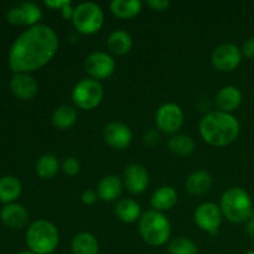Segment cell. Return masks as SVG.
I'll use <instances>...</instances> for the list:
<instances>
[{
	"label": "cell",
	"mask_w": 254,
	"mask_h": 254,
	"mask_svg": "<svg viewBox=\"0 0 254 254\" xmlns=\"http://www.w3.org/2000/svg\"><path fill=\"white\" fill-rule=\"evenodd\" d=\"M19 254H35V253L31 252V251H22V252H20Z\"/></svg>",
	"instance_id": "cell-38"
},
{
	"label": "cell",
	"mask_w": 254,
	"mask_h": 254,
	"mask_svg": "<svg viewBox=\"0 0 254 254\" xmlns=\"http://www.w3.org/2000/svg\"><path fill=\"white\" fill-rule=\"evenodd\" d=\"M243 57L247 59H254V37H250L243 42V46L241 49Z\"/></svg>",
	"instance_id": "cell-32"
},
{
	"label": "cell",
	"mask_w": 254,
	"mask_h": 254,
	"mask_svg": "<svg viewBox=\"0 0 254 254\" xmlns=\"http://www.w3.org/2000/svg\"><path fill=\"white\" fill-rule=\"evenodd\" d=\"M21 181L16 176H2L0 179V201L2 203H12L21 195Z\"/></svg>",
	"instance_id": "cell-25"
},
{
	"label": "cell",
	"mask_w": 254,
	"mask_h": 254,
	"mask_svg": "<svg viewBox=\"0 0 254 254\" xmlns=\"http://www.w3.org/2000/svg\"><path fill=\"white\" fill-rule=\"evenodd\" d=\"M168 251L169 254H197V246L190 238L178 237L169 242Z\"/></svg>",
	"instance_id": "cell-29"
},
{
	"label": "cell",
	"mask_w": 254,
	"mask_h": 254,
	"mask_svg": "<svg viewBox=\"0 0 254 254\" xmlns=\"http://www.w3.org/2000/svg\"><path fill=\"white\" fill-rule=\"evenodd\" d=\"M168 148L175 155L189 156L195 150V141L191 136L185 134H175L169 139Z\"/></svg>",
	"instance_id": "cell-27"
},
{
	"label": "cell",
	"mask_w": 254,
	"mask_h": 254,
	"mask_svg": "<svg viewBox=\"0 0 254 254\" xmlns=\"http://www.w3.org/2000/svg\"><path fill=\"white\" fill-rule=\"evenodd\" d=\"M117 64L112 55L103 51H94L87 56L84 61V68L89 74V78L96 81L107 79L114 73Z\"/></svg>",
	"instance_id": "cell-10"
},
{
	"label": "cell",
	"mask_w": 254,
	"mask_h": 254,
	"mask_svg": "<svg viewBox=\"0 0 254 254\" xmlns=\"http://www.w3.org/2000/svg\"><path fill=\"white\" fill-rule=\"evenodd\" d=\"M107 46L113 55L123 56L128 54L133 47V39L126 30H114L107 37Z\"/></svg>",
	"instance_id": "cell-21"
},
{
	"label": "cell",
	"mask_w": 254,
	"mask_h": 254,
	"mask_svg": "<svg viewBox=\"0 0 254 254\" xmlns=\"http://www.w3.org/2000/svg\"><path fill=\"white\" fill-rule=\"evenodd\" d=\"M245 254H254V251H248V252H246Z\"/></svg>",
	"instance_id": "cell-39"
},
{
	"label": "cell",
	"mask_w": 254,
	"mask_h": 254,
	"mask_svg": "<svg viewBox=\"0 0 254 254\" xmlns=\"http://www.w3.org/2000/svg\"><path fill=\"white\" fill-rule=\"evenodd\" d=\"M243 96L242 92L236 86H225L217 92L215 102L217 104L218 111L225 112V113H231L236 109L240 108L242 104Z\"/></svg>",
	"instance_id": "cell-16"
},
{
	"label": "cell",
	"mask_w": 254,
	"mask_h": 254,
	"mask_svg": "<svg viewBox=\"0 0 254 254\" xmlns=\"http://www.w3.org/2000/svg\"><path fill=\"white\" fill-rule=\"evenodd\" d=\"M104 12L98 4L92 1L81 2L74 6L72 24L82 35H94L102 29Z\"/></svg>",
	"instance_id": "cell-6"
},
{
	"label": "cell",
	"mask_w": 254,
	"mask_h": 254,
	"mask_svg": "<svg viewBox=\"0 0 254 254\" xmlns=\"http://www.w3.org/2000/svg\"><path fill=\"white\" fill-rule=\"evenodd\" d=\"M26 245L35 254H52L60 245V232L47 220H37L26 231Z\"/></svg>",
	"instance_id": "cell-4"
},
{
	"label": "cell",
	"mask_w": 254,
	"mask_h": 254,
	"mask_svg": "<svg viewBox=\"0 0 254 254\" xmlns=\"http://www.w3.org/2000/svg\"><path fill=\"white\" fill-rule=\"evenodd\" d=\"M109 9L118 19H133L140 14L143 2L140 0H113L109 4Z\"/></svg>",
	"instance_id": "cell-23"
},
{
	"label": "cell",
	"mask_w": 254,
	"mask_h": 254,
	"mask_svg": "<svg viewBox=\"0 0 254 254\" xmlns=\"http://www.w3.org/2000/svg\"><path fill=\"white\" fill-rule=\"evenodd\" d=\"M52 124L60 130H66L72 128L77 122V111L74 107L68 104H62L57 107L52 113Z\"/></svg>",
	"instance_id": "cell-26"
},
{
	"label": "cell",
	"mask_w": 254,
	"mask_h": 254,
	"mask_svg": "<svg viewBox=\"0 0 254 254\" xmlns=\"http://www.w3.org/2000/svg\"><path fill=\"white\" fill-rule=\"evenodd\" d=\"M10 89L19 99L29 101L37 94L39 84L30 73H14L10 79Z\"/></svg>",
	"instance_id": "cell-15"
},
{
	"label": "cell",
	"mask_w": 254,
	"mask_h": 254,
	"mask_svg": "<svg viewBox=\"0 0 254 254\" xmlns=\"http://www.w3.org/2000/svg\"><path fill=\"white\" fill-rule=\"evenodd\" d=\"M60 170L59 159L54 154H44L36 163V174L44 180L55 178Z\"/></svg>",
	"instance_id": "cell-28"
},
{
	"label": "cell",
	"mask_w": 254,
	"mask_h": 254,
	"mask_svg": "<svg viewBox=\"0 0 254 254\" xmlns=\"http://www.w3.org/2000/svg\"><path fill=\"white\" fill-rule=\"evenodd\" d=\"M98 193H97L96 190H92V189H87L82 192L81 195V201L87 206L94 205V203L98 201Z\"/></svg>",
	"instance_id": "cell-31"
},
{
	"label": "cell",
	"mask_w": 254,
	"mask_h": 254,
	"mask_svg": "<svg viewBox=\"0 0 254 254\" xmlns=\"http://www.w3.org/2000/svg\"><path fill=\"white\" fill-rule=\"evenodd\" d=\"M178 198L179 196L175 189L171 186H161L151 195L150 205L153 210L164 213L178 203Z\"/></svg>",
	"instance_id": "cell-19"
},
{
	"label": "cell",
	"mask_w": 254,
	"mask_h": 254,
	"mask_svg": "<svg viewBox=\"0 0 254 254\" xmlns=\"http://www.w3.org/2000/svg\"><path fill=\"white\" fill-rule=\"evenodd\" d=\"M104 141L116 150H124L133 141V133L127 124L122 122H111L103 130Z\"/></svg>",
	"instance_id": "cell-13"
},
{
	"label": "cell",
	"mask_w": 254,
	"mask_h": 254,
	"mask_svg": "<svg viewBox=\"0 0 254 254\" xmlns=\"http://www.w3.org/2000/svg\"><path fill=\"white\" fill-rule=\"evenodd\" d=\"M6 17L10 24L31 27L40 24V20L42 17V10L35 2H19L7 11Z\"/></svg>",
	"instance_id": "cell-12"
},
{
	"label": "cell",
	"mask_w": 254,
	"mask_h": 254,
	"mask_svg": "<svg viewBox=\"0 0 254 254\" xmlns=\"http://www.w3.org/2000/svg\"><path fill=\"white\" fill-rule=\"evenodd\" d=\"M243 59L242 51L235 44H222L216 47L211 56L213 67L220 72H232L241 64Z\"/></svg>",
	"instance_id": "cell-11"
},
{
	"label": "cell",
	"mask_w": 254,
	"mask_h": 254,
	"mask_svg": "<svg viewBox=\"0 0 254 254\" xmlns=\"http://www.w3.org/2000/svg\"><path fill=\"white\" fill-rule=\"evenodd\" d=\"M193 220L197 227L210 235H217L222 223L223 215L220 205L215 202H203L195 210Z\"/></svg>",
	"instance_id": "cell-9"
},
{
	"label": "cell",
	"mask_w": 254,
	"mask_h": 254,
	"mask_svg": "<svg viewBox=\"0 0 254 254\" xmlns=\"http://www.w3.org/2000/svg\"><path fill=\"white\" fill-rule=\"evenodd\" d=\"M146 5L155 11H164L170 6V1H168V0H148Z\"/></svg>",
	"instance_id": "cell-33"
},
{
	"label": "cell",
	"mask_w": 254,
	"mask_h": 254,
	"mask_svg": "<svg viewBox=\"0 0 254 254\" xmlns=\"http://www.w3.org/2000/svg\"><path fill=\"white\" fill-rule=\"evenodd\" d=\"M155 124L158 130L164 134L175 135L184 124V112L176 103H165L155 113Z\"/></svg>",
	"instance_id": "cell-8"
},
{
	"label": "cell",
	"mask_w": 254,
	"mask_h": 254,
	"mask_svg": "<svg viewBox=\"0 0 254 254\" xmlns=\"http://www.w3.org/2000/svg\"><path fill=\"white\" fill-rule=\"evenodd\" d=\"M71 96L77 108L92 111L103 101L104 89L99 81L93 78H83L74 84Z\"/></svg>",
	"instance_id": "cell-7"
},
{
	"label": "cell",
	"mask_w": 254,
	"mask_h": 254,
	"mask_svg": "<svg viewBox=\"0 0 254 254\" xmlns=\"http://www.w3.org/2000/svg\"><path fill=\"white\" fill-rule=\"evenodd\" d=\"M69 0H46L45 1V6L50 7L52 10H60L61 11L67 4H69Z\"/></svg>",
	"instance_id": "cell-34"
},
{
	"label": "cell",
	"mask_w": 254,
	"mask_h": 254,
	"mask_svg": "<svg viewBox=\"0 0 254 254\" xmlns=\"http://www.w3.org/2000/svg\"><path fill=\"white\" fill-rule=\"evenodd\" d=\"M144 141H145V144H148V145H155L159 141L158 133H156L155 130H149L148 133H145V135H144Z\"/></svg>",
	"instance_id": "cell-35"
},
{
	"label": "cell",
	"mask_w": 254,
	"mask_h": 254,
	"mask_svg": "<svg viewBox=\"0 0 254 254\" xmlns=\"http://www.w3.org/2000/svg\"><path fill=\"white\" fill-rule=\"evenodd\" d=\"M0 218L10 228H22L27 223L29 213L20 203H7L0 212Z\"/></svg>",
	"instance_id": "cell-17"
},
{
	"label": "cell",
	"mask_w": 254,
	"mask_h": 254,
	"mask_svg": "<svg viewBox=\"0 0 254 254\" xmlns=\"http://www.w3.org/2000/svg\"><path fill=\"white\" fill-rule=\"evenodd\" d=\"M149 173L141 164L133 163L124 171V186L134 195L143 193L149 186Z\"/></svg>",
	"instance_id": "cell-14"
},
{
	"label": "cell",
	"mask_w": 254,
	"mask_h": 254,
	"mask_svg": "<svg viewBox=\"0 0 254 254\" xmlns=\"http://www.w3.org/2000/svg\"><path fill=\"white\" fill-rule=\"evenodd\" d=\"M73 11H74V6H72V4L69 2V4H67L66 6L61 10V15L64 19L72 20V17H73Z\"/></svg>",
	"instance_id": "cell-36"
},
{
	"label": "cell",
	"mask_w": 254,
	"mask_h": 254,
	"mask_svg": "<svg viewBox=\"0 0 254 254\" xmlns=\"http://www.w3.org/2000/svg\"><path fill=\"white\" fill-rule=\"evenodd\" d=\"M56 31L45 24L25 30L11 45L9 66L14 73H30L46 66L59 51Z\"/></svg>",
	"instance_id": "cell-1"
},
{
	"label": "cell",
	"mask_w": 254,
	"mask_h": 254,
	"mask_svg": "<svg viewBox=\"0 0 254 254\" xmlns=\"http://www.w3.org/2000/svg\"><path fill=\"white\" fill-rule=\"evenodd\" d=\"M62 171L67 176H76L81 171V164L74 156H67L62 163Z\"/></svg>",
	"instance_id": "cell-30"
},
{
	"label": "cell",
	"mask_w": 254,
	"mask_h": 254,
	"mask_svg": "<svg viewBox=\"0 0 254 254\" xmlns=\"http://www.w3.org/2000/svg\"><path fill=\"white\" fill-rule=\"evenodd\" d=\"M124 183L116 175H107L97 185V193L98 197L104 202L116 201L123 191Z\"/></svg>",
	"instance_id": "cell-18"
},
{
	"label": "cell",
	"mask_w": 254,
	"mask_h": 254,
	"mask_svg": "<svg viewBox=\"0 0 254 254\" xmlns=\"http://www.w3.org/2000/svg\"><path fill=\"white\" fill-rule=\"evenodd\" d=\"M186 191L191 195H205L212 188V176L205 170H196L189 175L185 183Z\"/></svg>",
	"instance_id": "cell-20"
},
{
	"label": "cell",
	"mask_w": 254,
	"mask_h": 254,
	"mask_svg": "<svg viewBox=\"0 0 254 254\" xmlns=\"http://www.w3.org/2000/svg\"><path fill=\"white\" fill-rule=\"evenodd\" d=\"M200 134L212 146H227L235 143L241 133V124L233 114L210 112L200 122Z\"/></svg>",
	"instance_id": "cell-2"
},
{
	"label": "cell",
	"mask_w": 254,
	"mask_h": 254,
	"mask_svg": "<svg viewBox=\"0 0 254 254\" xmlns=\"http://www.w3.org/2000/svg\"><path fill=\"white\" fill-rule=\"evenodd\" d=\"M220 208L223 217L232 223H247L254 210L250 193L237 186L227 189L222 193Z\"/></svg>",
	"instance_id": "cell-3"
},
{
	"label": "cell",
	"mask_w": 254,
	"mask_h": 254,
	"mask_svg": "<svg viewBox=\"0 0 254 254\" xmlns=\"http://www.w3.org/2000/svg\"><path fill=\"white\" fill-rule=\"evenodd\" d=\"M71 251L72 254H98V240L89 232H79L72 238Z\"/></svg>",
	"instance_id": "cell-24"
},
{
	"label": "cell",
	"mask_w": 254,
	"mask_h": 254,
	"mask_svg": "<svg viewBox=\"0 0 254 254\" xmlns=\"http://www.w3.org/2000/svg\"><path fill=\"white\" fill-rule=\"evenodd\" d=\"M246 231H247L248 236L254 240V218H250V221L246 223Z\"/></svg>",
	"instance_id": "cell-37"
},
{
	"label": "cell",
	"mask_w": 254,
	"mask_h": 254,
	"mask_svg": "<svg viewBox=\"0 0 254 254\" xmlns=\"http://www.w3.org/2000/svg\"><path fill=\"white\" fill-rule=\"evenodd\" d=\"M139 233L145 243L160 247L168 243L171 236V225L163 212L149 210L139 220Z\"/></svg>",
	"instance_id": "cell-5"
},
{
	"label": "cell",
	"mask_w": 254,
	"mask_h": 254,
	"mask_svg": "<svg viewBox=\"0 0 254 254\" xmlns=\"http://www.w3.org/2000/svg\"><path fill=\"white\" fill-rule=\"evenodd\" d=\"M116 216L124 223H134L141 217L140 205L133 198H122L114 208Z\"/></svg>",
	"instance_id": "cell-22"
}]
</instances>
